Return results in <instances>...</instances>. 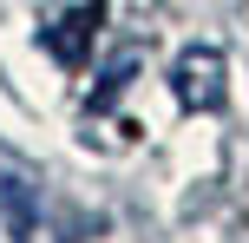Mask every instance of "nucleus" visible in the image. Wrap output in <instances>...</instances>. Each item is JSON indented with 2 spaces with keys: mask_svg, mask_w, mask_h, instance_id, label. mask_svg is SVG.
<instances>
[{
  "mask_svg": "<svg viewBox=\"0 0 249 243\" xmlns=\"http://www.w3.org/2000/svg\"><path fill=\"white\" fill-rule=\"evenodd\" d=\"M171 79H177V99L197 105V112H216V105H223V53L216 46H190L184 59L171 66Z\"/></svg>",
  "mask_w": 249,
  "mask_h": 243,
  "instance_id": "nucleus-1",
  "label": "nucleus"
},
{
  "mask_svg": "<svg viewBox=\"0 0 249 243\" xmlns=\"http://www.w3.org/2000/svg\"><path fill=\"white\" fill-rule=\"evenodd\" d=\"M0 204H7V224L20 243H33V204H26V184L20 178H0Z\"/></svg>",
  "mask_w": 249,
  "mask_h": 243,
  "instance_id": "nucleus-2",
  "label": "nucleus"
},
{
  "mask_svg": "<svg viewBox=\"0 0 249 243\" xmlns=\"http://www.w3.org/2000/svg\"><path fill=\"white\" fill-rule=\"evenodd\" d=\"M86 20H99V7H86V13H72V20H66V26H86ZM46 46L59 53V59H79V39H72V33H46Z\"/></svg>",
  "mask_w": 249,
  "mask_h": 243,
  "instance_id": "nucleus-3",
  "label": "nucleus"
}]
</instances>
